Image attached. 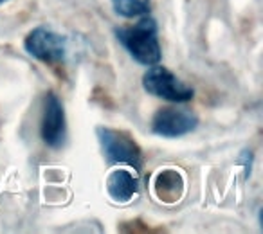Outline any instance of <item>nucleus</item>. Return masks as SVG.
Returning a JSON list of instances; mask_svg holds the SVG:
<instances>
[{
  "label": "nucleus",
  "instance_id": "0eeeda50",
  "mask_svg": "<svg viewBox=\"0 0 263 234\" xmlns=\"http://www.w3.org/2000/svg\"><path fill=\"white\" fill-rule=\"evenodd\" d=\"M106 191H108L110 198L114 202L126 204L139 191V180L130 169L117 168L114 171H110L108 179H106Z\"/></svg>",
  "mask_w": 263,
  "mask_h": 234
},
{
  "label": "nucleus",
  "instance_id": "39448f33",
  "mask_svg": "<svg viewBox=\"0 0 263 234\" xmlns=\"http://www.w3.org/2000/svg\"><path fill=\"white\" fill-rule=\"evenodd\" d=\"M198 126V117L191 110L164 106L155 112L152 119V132L164 139H177L195 132Z\"/></svg>",
  "mask_w": 263,
  "mask_h": 234
},
{
  "label": "nucleus",
  "instance_id": "20e7f679",
  "mask_svg": "<svg viewBox=\"0 0 263 234\" xmlns=\"http://www.w3.org/2000/svg\"><path fill=\"white\" fill-rule=\"evenodd\" d=\"M27 54L47 65H60L67 56V38L47 26H38L24 40Z\"/></svg>",
  "mask_w": 263,
  "mask_h": 234
},
{
  "label": "nucleus",
  "instance_id": "f03ea898",
  "mask_svg": "<svg viewBox=\"0 0 263 234\" xmlns=\"http://www.w3.org/2000/svg\"><path fill=\"white\" fill-rule=\"evenodd\" d=\"M96 135H98L103 155L110 166L124 164L139 171L143 166V151L130 133L123 132V130L98 126Z\"/></svg>",
  "mask_w": 263,
  "mask_h": 234
},
{
  "label": "nucleus",
  "instance_id": "7ed1b4c3",
  "mask_svg": "<svg viewBox=\"0 0 263 234\" xmlns=\"http://www.w3.org/2000/svg\"><path fill=\"white\" fill-rule=\"evenodd\" d=\"M143 88L150 95L159 99H166L172 103H187L195 98V90L180 81L172 70L166 67L152 65L143 76Z\"/></svg>",
  "mask_w": 263,
  "mask_h": 234
},
{
  "label": "nucleus",
  "instance_id": "6e6552de",
  "mask_svg": "<svg viewBox=\"0 0 263 234\" xmlns=\"http://www.w3.org/2000/svg\"><path fill=\"white\" fill-rule=\"evenodd\" d=\"M155 191H157L161 200H179L180 194H182V177L173 169H166V171L159 173L157 182H155Z\"/></svg>",
  "mask_w": 263,
  "mask_h": 234
},
{
  "label": "nucleus",
  "instance_id": "f257e3e1",
  "mask_svg": "<svg viewBox=\"0 0 263 234\" xmlns=\"http://www.w3.org/2000/svg\"><path fill=\"white\" fill-rule=\"evenodd\" d=\"M117 42L126 49V52L144 67H152L161 63L162 49L159 42L157 20L150 15L141 16V20L134 26L117 27L114 29Z\"/></svg>",
  "mask_w": 263,
  "mask_h": 234
},
{
  "label": "nucleus",
  "instance_id": "423d86ee",
  "mask_svg": "<svg viewBox=\"0 0 263 234\" xmlns=\"http://www.w3.org/2000/svg\"><path fill=\"white\" fill-rule=\"evenodd\" d=\"M42 139L49 148H62L67 139V119L63 103L54 92H49L44 98V113H42Z\"/></svg>",
  "mask_w": 263,
  "mask_h": 234
},
{
  "label": "nucleus",
  "instance_id": "1a4fd4ad",
  "mask_svg": "<svg viewBox=\"0 0 263 234\" xmlns=\"http://www.w3.org/2000/svg\"><path fill=\"white\" fill-rule=\"evenodd\" d=\"M116 15L123 18H137V16L150 15L152 0H110Z\"/></svg>",
  "mask_w": 263,
  "mask_h": 234
},
{
  "label": "nucleus",
  "instance_id": "9d476101",
  "mask_svg": "<svg viewBox=\"0 0 263 234\" xmlns=\"http://www.w3.org/2000/svg\"><path fill=\"white\" fill-rule=\"evenodd\" d=\"M4 2H8V0H0V6H2V4H4Z\"/></svg>",
  "mask_w": 263,
  "mask_h": 234
}]
</instances>
